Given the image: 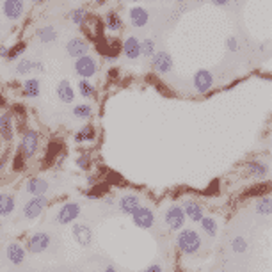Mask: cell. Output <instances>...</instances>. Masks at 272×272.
<instances>
[{
  "mask_svg": "<svg viewBox=\"0 0 272 272\" xmlns=\"http://www.w3.org/2000/svg\"><path fill=\"white\" fill-rule=\"evenodd\" d=\"M176 247L183 254H196L201 249V237L196 229L185 228L176 235Z\"/></svg>",
  "mask_w": 272,
  "mask_h": 272,
  "instance_id": "6da1fadb",
  "label": "cell"
},
{
  "mask_svg": "<svg viewBox=\"0 0 272 272\" xmlns=\"http://www.w3.org/2000/svg\"><path fill=\"white\" fill-rule=\"evenodd\" d=\"M50 205V198L48 196H32L27 203L24 205V217L29 221H34L39 215L43 214Z\"/></svg>",
  "mask_w": 272,
  "mask_h": 272,
  "instance_id": "7a4b0ae2",
  "label": "cell"
},
{
  "mask_svg": "<svg viewBox=\"0 0 272 272\" xmlns=\"http://www.w3.org/2000/svg\"><path fill=\"white\" fill-rule=\"evenodd\" d=\"M80 212H82V206L78 205V203H75V201L64 203V205L57 210V214H55V222H57V224H62V226L71 224V222H75L78 217H80Z\"/></svg>",
  "mask_w": 272,
  "mask_h": 272,
  "instance_id": "3957f363",
  "label": "cell"
},
{
  "mask_svg": "<svg viewBox=\"0 0 272 272\" xmlns=\"http://www.w3.org/2000/svg\"><path fill=\"white\" fill-rule=\"evenodd\" d=\"M38 148H39V135L38 132L34 130H27L22 137V143H20V155L24 157V159H32V157L38 153Z\"/></svg>",
  "mask_w": 272,
  "mask_h": 272,
  "instance_id": "277c9868",
  "label": "cell"
},
{
  "mask_svg": "<svg viewBox=\"0 0 272 272\" xmlns=\"http://www.w3.org/2000/svg\"><path fill=\"white\" fill-rule=\"evenodd\" d=\"M185 214H183L182 206L180 205H171L164 214V222L167 224V228L173 229V231H178L185 226Z\"/></svg>",
  "mask_w": 272,
  "mask_h": 272,
  "instance_id": "5b68a950",
  "label": "cell"
},
{
  "mask_svg": "<svg viewBox=\"0 0 272 272\" xmlns=\"http://www.w3.org/2000/svg\"><path fill=\"white\" fill-rule=\"evenodd\" d=\"M50 244H52L50 235L45 233V231H38V233H32L31 237H29L27 249H25V251H29V253L32 254H41L50 247Z\"/></svg>",
  "mask_w": 272,
  "mask_h": 272,
  "instance_id": "8992f818",
  "label": "cell"
},
{
  "mask_svg": "<svg viewBox=\"0 0 272 272\" xmlns=\"http://www.w3.org/2000/svg\"><path fill=\"white\" fill-rule=\"evenodd\" d=\"M130 217H132L133 226H137L139 229H152L155 226V214H153V210L148 208V206L141 205Z\"/></svg>",
  "mask_w": 272,
  "mask_h": 272,
  "instance_id": "52a82bcc",
  "label": "cell"
},
{
  "mask_svg": "<svg viewBox=\"0 0 272 272\" xmlns=\"http://www.w3.org/2000/svg\"><path fill=\"white\" fill-rule=\"evenodd\" d=\"M71 235H73V240L80 247H89L93 244V229L84 222H75L71 226Z\"/></svg>",
  "mask_w": 272,
  "mask_h": 272,
  "instance_id": "ba28073f",
  "label": "cell"
},
{
  "mask_svg": "<svg viewBox=\"0 0 272 272\" xmlns=\"http://www.w3.org/2000/svg\"><path fill=\"white\" fill-rule=\"evenodd\" d=\"M98 66L96 61L89 55H84V57H78L77 62H75V71L77 75H80L82 78H91L94 73H96Z\"/></svg>",
  "mask_w": 272,
  "mask_h": 272,
  "instance_id": "9c48e42d",
  "label": "cell"
},
{
  "mask_svg": "<svg viewBox=\"0 0 272 272\" xmlns=\"http://www.w3.org/2000/svg\"><path fill=\"white\" fill-rule=\"evenodd\" d=\"M192 84H194L196 91L201 94L208 93L214 86V77L208 70H199L194 73V78H192Z\"/></svg>",
  "mask_w": 272,
  "mask_h": 272,
  "instance_id": "30bf717a",
  "label": "cell"
},
{
  "mask_svg": "<svg viewBox=\"0 0 272 272\" xmlns=\"http://www.w3.org/2000/svg\"><path fill=\"white\" fill-rule=\"evenodd\" d=\"M117 206H119V212L123 215H132L133 212L141 206V199L137 194H123L117 201Z\"/></svg>",
  "mask_w": 272,
  "mask_h": 272,
  "instance_id": "8fae6325",
  "label": "cell"
},
{
  "mask_svg": "<svg viewBox=\"0 0 272 272\" xmlns=\"http://www.w3.org/2000/svg\"><path fill=\"white\" fill-rule=\"evenodd\" d=\"M182 210H183V214H185V217L191 219L192 222H199L203 217H205L203 206L199 205L198 201H194V199H187V201L182 205Z\"/></svg>",
  "mask_w": 272,
  "mask_h": 272,
  "instance_id": "7c38bea8",
  "label": "cell"
},
{
  "mask_svg": "<svg viewBox=\"0 0 272 272\" xmlns=\"http://www.w3.org/2000/svg\"><path fill=\"white\" fill-rule=\"evenodd\" d=\"M152 66H153V70L159 71V73H167V71H171V68H173L171 55L167 54V52H157V54H153V57H152Z\"/></svg>",
  "mask_w": 272,
  "mask_h": 272,
  "instance_id": "4fadbf2b",
  "label": "cell"
},
{
  "mask_svg": "<svg viewBox=\"0 0 272 272\" xmlns=\"http://www.w3.org/2000/svg\"><path fill=\"white\" fill-rule=\"evenodd\" d=\"M6 253H8V260L11 261L13 265H22L25 261L27 251H25L24 245L18 244V242H11V244L8 245V249H6Z\"/></svg>",
  "mask_w": 272,
  "mask_h": 272,
  "instance_id": "5bb4252c",
  "label": "cell"
},
{
  "mask_svg": "<svg viewBox=\"0 0 272 272\" xmlns=\"http://www.w3.org/2000/svg\"><path fill=\"white\" fill-rule=\"evenodd\" d=\"M66 50L68 54L71 55V57H84V55H87V52H89V45L84 41V39L80 38H73L68 41L66 45Z\"/></svg>",
  "mask_w": 272,
  "mask_h": 272,
  "instance_id": "9a60e30c",
  "label": "cell"
},
{
  "mask_svg": "<svg viewBox=\"0 0 272 272\" xmlns=\"http://www.w3.org/2000/svg\"><path fill=\"white\" fill-rule=\"evenodd\" d=\"M48 182L45 178H39V176H36V178H31L27 182V185H25V189H27V192L31 196H47L48 192Z\"/></svg>",
  "mask_w": 272,
  "mask_h": 272,
  "instance_id": "2e32d148",
  "label": "cell"
},
{
  "mask_svg": "<svg viewBox=\"0 0 272 272\" xmlns=\"http://www.w3.org/2000/svg\"><path fill=\"white\" fill-rule=\"evenodd\" d=\"M24 0H6L4 2V15L9 20H18L24 15Z\"/></svg>",
  "mask_w": 272,
  "mask_h": 272,
  "instance_id": "e0dca14e",
  "label": "cell"
},
{
  "mask_svg": "<svg viewBox=\"0 0 272 272\" xmlns=\"http://www.w3.org/2000/svg\"><path fill=\"white\" fill-rule=\"evenodd\" d=\"M57 96L62 103H71L75 100V89L68 80H61L57 86Z\"/></svg>",
  "mask_w": 272,
  "mask_h": 272,
  "instance_id": "ac0fdd59",
  "label": "cell"
},
{
  "mask_svg": "<svg viewBox=\"0 0 272 272\" xmlns=\"http://www.w3.org/2000/svg\"><path fill=\"white\" fill-rule=\"evenodd\" d=\"M16 208V199L13 194H0V217H9Z\"/></svg>",
  "mask_w": 272,
  "mask_h": 272,
  "instance_id": "d6986e66",
  "label": "cell"
},
{
  "mask_svg": "<svg viewBox=\"0 0 272 272\" xmlns=\"http://www.w3.org/2000/svg\"><path fill=\"white\" fill-rule=\"evenodd\" d=\"M13 135H15V132H13V119L9 114H2L0 116V137L4 141H13Z\"/></svg>",
  "mask_w": 272,
  "mask_h": 272,
  "instance_id": "ffe728a7",
  "label": "cell"
},
{
  "mask_svg": "<svg viewBox=\"0 0 272 272\" xmlns=\"http://www.w3.org/2000/svg\"><path fill=\"white\" fill-rule=\"evenodd\" d=\"M123 52L128 59H137L141 55V41L137 38H128L123 45Z\"/></svg>",
  "mask_w": 272,
  "mask_h": 272,
  "instance_id": "44dd1931",
  "label": "cell"
},
{
  "mask_svg": "<svg viewBox=\"0 0 272 272\" xmlns=\"http://www.w3.org/2000/svg\"><path fill=\"white\" fill-rule=\"evenodd\" d=\"M247 175L253 178H265L268 175V166L263 162H247Z\"/></svg>",
  "mask_w": 272,
  "mask_h": 272,
  "instance_id": "7402d4cb",
  "label": "cell"
},
{
  "mask_svg": "<svg viewBox=\"0 0 272 272\" xmlns=\"http://www.w3.org/2000/svg\"><path fill=\"white\" fill-rule=\"evenodd\" d=\"M130 20L133 27H144L148 24V13L144 8H133L130 9Z\"/></svg>",
  "mask_w": 272,
  "mask_h": 272,
  "instance_id": "603a6c76",
  "label": "cell"
},
{
  "mask_svg": "<svg viewBox=\"0 0 272 272\" xmlns=\"http://www.w3.org/2000/svg\"><path fill=\"white\" fill-rule=\"evenodd\" d=\"M94 137H96V130H94V126L86 124L84 128H80L77 133H75L73 139L77 144H82V143H91V141H94Z\"/></svg>",
  "mask_w": 272,
  "mask_h": 272,
  "instance_id": "cb8c5ba5",
  "label": "cell"
},
{
  "mask_svg": "<svg viewBox=\"0 0 272 272\" xmlns=\"http://www.w3.org/2000/svg\"><path fill=\"white\" fill-rule=\"evenodd\" d=\"M199 226H201L203 233H205L206 237H215L219 231V222L215 221L214 217H203L201 221H199Z\"/></svg>",
  "mask_w": 272,
  "mask_h": 272,
  "instance_id": "d4e9b609",
  "label": "cell"
},
{
  "mask_svg": "<svg viewBox=\"0 0 272 272\" xmlns=\"http://www.w3.org/2000/svg\"><path fill=\"white\" fill-rule=\"evenodd\" d=\"M39 93H41V82L38 80V78H29V80H25L24 84V94L29 98H36L39 96Z\"/></svg>",
  "mask_w": 272,
  "mask_h": 272,
  "instance_id": "484cf974",
  "label": "cell"
},
{
  "mask_svg": "<svg viewBox=\"0 0 272 272\" xmlns=\"http://www.w3.org/2000/svg\"><path fill=\"white\" fill-rule=\"evenodd\" d=\"M256 214L258 215H270L272 214V199L270 196H263L256 201Z\"/></svg>",
  "mask_w": 272,
  "mask_h": 272,
  "instance_id": "4316f807",
  "label": "cell"
},
{
  "mask_svg": "<svg viewBox=\"0 0 272 272\" xmlns=\"http://www.w3.org/2000/svg\"><path fill=\"white\" fill-rule=\"evenodd\" d=\"M73 116L78 117V119H89L93 116V109L87 103H78V105L73 107Z\"/></svg>",
  "mask_w": 272,
  "mask_h": 272,
  "instance_id": "83f0119b",
  "label": "cell"
},
{
  "mask_svg": "<svg viewBox=\"0 0 272 272\" xmlns=\"http://www.w3.org/2000/svg\"><path fill=\"white\" fill-rule=\"evenodd\" d=\"M38 38L41 39L43 43H52V41H55V38H57V32H55V29L52 27V25H48V27L39 29Z\"/></svg>",
  "mask_w": 272,
  "mask_h": 272,
  "instance_id": "f1b7e54d",
  "label": "cell"
},
{
  "mask_svg": "<svg viewBox=\"0 0 272 272\" xmlns=\"http://www.w3.org/2000/svg\"><path fill=\"white\" fill-rule=\"evenodd\" d=\"M78 93H80L84 98H94V96H96V89H94V86H91V82L86 80V78L78 82Z\"/></svg>",
  "mask_w": 272,
  "mask_h": 272,
  "instance_id": "f546056e",
  "label": "cell"
},
{
  "mask_svg": "<svg viewBox=\"0 0 272 272\" xmlns=\"http://www.w3.org/2000/svg\"><path fill=\"white\" fill-rule=\"evenodd\" d=\"M105 25H107V29H109V31L116 32V31H119V29H121L123 22H121V18H119V15H117V13H109V15L105 16Z\"/></svg>",
  "mask_w": 272,
  "mask_h": 272,
  "instance_id": "4dcf8cb0",
  "label": "cell"
},
{
  "mask_svg": "<svg viewBox=\"0 0 272 272\" xmlns=\"http://www.w3.org/2000/svg\"><path fill=\"white\" fill-rule=\"evenodd\" d=\"M34 70V62L29 61V59H22V61L16 64V73L18 75H27Z\"/></svg>",
  "mask_w": 272,
  "mask_h": 272,
  "instance_id": "1f68e13d",
  "label": "cell"
},
{
  "mask_svg": "<svg viewBox=\"0 0 272 272\" xmlns=\"http://www.w3.org/2000/svg\"><path fill=\"white\" fill-rule=\"evenodd\" d=\"M231 249L238 254L245 253V251H247V240H245L244 237H235L233 240H231Z\"/></svg>",
  "mask_w": 272,
  "mask_h": 272,
  "instance_id": "d6a6232c",
  "label": "cell"
},
{
  "mask_svg": "<svg viewBox=\"0 0 272 272\" xmlns=\"http://www.w3.org/2000/svg\"><path fill=\"white\" fill-rule=\"evenodd\" d=\"M24 52H25V43H18L15 45V47L8 48V55H6V57H8L9 61H15V59H18Z\"/></svg>",
  "mask_w": 272,
  "mask_h": 272,
  "instance_id": "836d02e7",
  "label": "cell"
},
{
  "mask_svg": "<svg viewBox=\"0 0 272 272\" xmlns=\"http://www.w3.org/2000/svg\"><path fill=\"white\" fill-rule=\"evenodd\" d=\"M141 54L146 55V57H153V54H155V43H153L152 39H144L143 43H141Z\"/></svg>",
  "mask_w": 272,
  "mask_h": 272,
  "instance_id": "e575fe53",
  "label": "cell"
},
{
  "mask_svg": "<svg viewBox=\"0 0 272 272\" xmlns=\"http://www.w3.org/2000/svg\"><path fill=\"white\" fill-rule=\"evenodd\" d=\"M75 164H77L78 169H82V171H87V169H91V157L87 155V153H82V155L77 157Z\"/></svg>",
  "mask_w": 272,
  "mask_h": 272,
  "instance_id": "d590c367",
  "label": "cell"
},
{
  "mask_svg": "<svg viewBox=\"0 0 272 272\" xmlns=\"http://www.w3.org/2000/svg\"><path fill=\"white\" fill-rule=\"evenodd\" d=\"M86 18H87L86 9L78 8V9H75V11L71 13V20H73L75 24H78V25H84V22H86Z\"/></svg>",
  "mask_w": 272,
  "mask_h": 272,
  "instance_id": "8d00e7d4",
  "label": "cell"
},
{
  "mask_svg": "<svg viewBox=\"0 0 272 272\" xmlns=\"http://www.w3.org/2000/svg\"><path fill=\"white\" fill-rule=\"evenodd\" d=\"M226 47H228L229 52H235V50H237V47H238L237 39H235V38H228V41H226Z\"/></svg>",
  "mask_w": 272,
  "mask_h": 272,
  "instance_id": "74e56055",
  "label": "cell"
},
{
  "mask_svg": "<svg viewBox=\"0 0 272 272\" xmlns=\"http://www.w3.org/2000/svg\"><path fill=\"white\" fill-rule=\"evenodd\" d=\"M143 272H162V265H159V263H153V265H150V267H146Z\"/></svg>",
  "mask_w": 272,
  "mask_h": 272,
  "instance_id": "f35d334b",
  "label": "cell"
},
{
  "mask_svg": "<svg viewBox=\"0 0 272 272\" xmlns=\"http://www.w3.org/2000/svg\"><path fill=\"white\" fill-rule=\"evenodd\" d=\"M8 55V47H0V59Z\"/></svg>",
  "mask_w": 272,
  "mask_h": 272,
  "instance_id": "ab89813d",
  "label": "cell"
},
{
  "mask_svg": "<svg viewBox=\"0 0 272 272\" xmlns=\"http://www.w3.org/2000/svg\"><path fill=\"white\" fill-rule=\"evenodd\" d=\"M103 203H105V205H112L114 198H112V196H107V198H103Z\"/></svg>",
  "mask_w": 272,
  "mask_h": 272,
  "instance_id": "60d3db41",
  "label": "cell"
},
{
  "mask_svg": "<svg viewBox=\"0 0 272 272\" xmlns=\"http://www.w3.org/2000/svg\"><path fill=\"white\" fill-rule=\"evenodd\" d=\"M212 2H214L215 6H224V4H228L229 0H212Z\"/></svg>",
  "mask_w": 272,
  "mask_h": 272,
  "instance_id": "b9f144b4",
  "label": "cell"
},
{
  "mask_svg": "<svg viewBox=\"0 0 272 272\" xmlns=\"http://www.w3.org/2000/svg\"><path fill=\"white\" fill-rule=\"evenodd\" d=\"M34 68H36V70H38V71H43V70H45L43 64H41V62H34Z\"/></svg>",
  "mask_w": 272,
  "mask_h": 272,
  "instance_id": "7bdbcfd3",
  "label": "cell"
},
{
  "mask_svg": "<svg viewBox=\"0 0 272 272\" xmlns=\"http://www.w3.org/2000/svg\"><path fill=\"white\" fill-rule=\"evenodd\" d=\"M105 272H117V270L114 268V265H107V267H105Z\"/></svg>",
  "mask_w": 272,
  "mask_h": 272,
  "instance_id": "ee69618b",
  "label": "cell"
},
{
  "mask_svg": "<svg viewBox=\"0 0 272 272\" xmlns=\"http://www.w3.org/2000/svg\"><path fill=\"white\" fill-rule=\"evenodd\" d=\"M0 231H2V221H0Z\"/></svg>",
  "mask_w": 272,
  "mask_h": 272,
  "instance_id": "f6af8a7d",
  "label": "cell"
},
{
  "mask_svg": "<svg viewBox=\"0 0 272 272\" xmlns=\"http://www.w3.org/2000/svg\"><path fill=\"white\" fill-rule=\"evenodd\" d=\"M34 2H43V0H34Z\"/></svg>",
  "mask_w": 272,
  "mask_h": 272,
  "instance_id": "bcb514c9",
  "label": "cell"
},
{
  "mask_svg": "<svg viewBox=\"0 0 272 272\" xmlns=\"http://www.w3.org/2000/svg\"><path fill=\"white\" fill-rule=\"evenodd\" d=\"M68 272H73V270H68Z\"/></svg>",
  "mask_w": 272,
  "mask_h": 272,
  "instance_id": "7dc6e473",
  "label": "cell"
}]
</instances>
